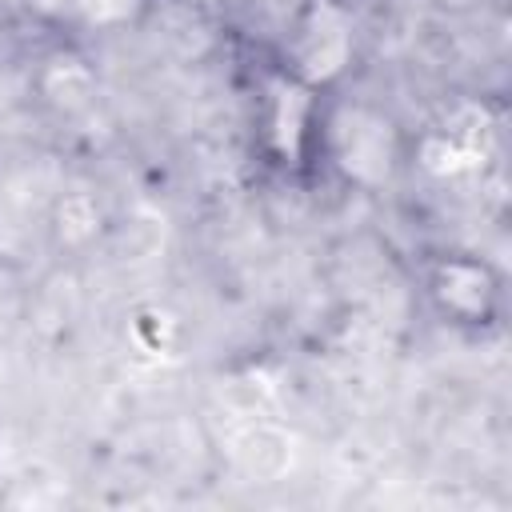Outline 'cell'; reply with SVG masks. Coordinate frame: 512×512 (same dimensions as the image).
I'll use <instances>...</instances> for the list:
<instances>
[{
  "label": "cell",
  "mask_w": 512,
  "mask_h": 512,
  "mask_svg": "<svg viewBox=\"0 0 512 512\" xmlns=\"http://www.w3.org/2000/svg\"><path fill=\"white\" fill-rule=\"evenodd\" d=\"M428 300L452 328L492 332L504 316V280L472 252H444L428 268Z\"/></svg>",
  "instance_id": "6da1fadb"
}]
</instances>
